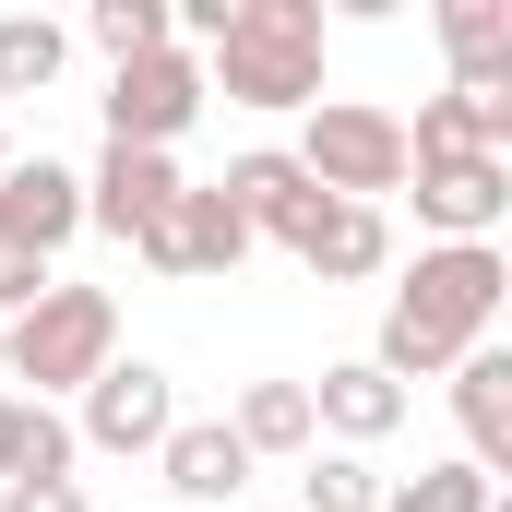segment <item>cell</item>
Instances as JSON below:
<instances>
[{
	"label": "cell",
	"mask_w": 512,
	"mask_h": 512,
	"mask_svg": "<svg viewBox=\"0 0 512 512\" xmlns=\"http://www.w3.org/2000/svg\"><path fill=\"white\" fill-rule=\"evenodd\" d=\"M501 310H512L501 239H477V251H417V274L393 286V310H382L370 370H382L393 393H405V382H441L453 358H477V346L501 334Z\"/></svg>",
	"instance_id": "obj_1"
},
{
	"label": "cell",
	"mask_w": 512,
	"mask_h": 512,
	"mask_svg": "<svg viewBox=\"0 0 512 512\" xmlns=\"http://www.w3.org/2000/svg\"><path fill=\"white\" fill-rule=\"evenodd\" d=\"M203 96L262 108V120L322 108V0H239L203 48Z\"/></svg>",
	"instance_id": "obj_2"
},
{
	"label": "cell",
	"mask_w": 512,
	"mask_h": 512,
	"mask_svg": "<svg viewBox=\"0 0 512 512\" xmlns=\"http://www.w3.org/2000/svg\"><path fill=\"white\" fill-rule=\"evenodd\" d=\"M108 358H120V298L108 286H72V274H48V298L24 322H0V382H24V405L84 393Z\"/></svg>",
	"instance_id": "obj_3"
},
{
	"label": "cell",
	"mask_w": 512,
	"mask_h": 512,
	"mask_svg": "<svg viewBox=\"0 0 512 512\" xmlns=\"http://www.w3.org/2000/svg\"><path fill=\"white\" fill-rule=\"evenodd\" d=\"M286 155L310 167L322 203H393V191H405V120L370 108V96H322V108H298V143H286Z\"/></svg>",
	"instance_id": "obj_4"
},
{
	"label": "cell",
	"mask_w": 512,
	"mask_h": 512,
	"mask_svg": "<svg viewBox=\"0 0 512 512\" xmlns=\"http://www.w3.org/2000/svg\"><path fill=\"white\" fill-rule=\"evenodd\" d=\"M143 274H167V286H227L239 262H251V227H239V203L215 191V179H179V203L131 239Z\"/></svg>",
	"instance_id": "obj_5"
},
{
	"label": "cell",
	"mask_w": 512,
	"mask_h": 512,
	"mask_svg": "<svg viewBox=\"0 0 512 512\" xmlns=\"http://www.w3.org/2000/svg\"><path fill=\"white\" fill-rule=\"evenodd\" d=\"M203 120V60L191 48H143L108 72V143H143V155H179V131Z\"/></svg>",
	"instance_id": "obj_6"
},
{
	"label": "cell",
	"mask_w": 512,
	"mask_h": 512,
	"mask_svg": "<svg viewBox=\"0 0 512 512\" xmlns=\"http://www.w3.org/2000/svg\"><path fill=\"white\" fill-rule=\"evenodd\" d=\"M405 191H417L429 251H477L512 215V155H429V167H405Z\"/></svg>",
	"instance_id": "obj_7"
},
{
	"label": "cell",
	"mask_w": 512,
	"mask_h": 512,
	"mask_svg": "<svg viewBox=\"0 0 512 512\" xmlns=\"http://www.w3.org/2000/svg\"><path fill=\"white\" fill-rule=\"evenodd\" d=\"M179 429V382L155 358H108L84 382V417H72V453H155Z\"/></svg>",
	"instance_id": "obj_8"
},
{
	"label": "cell",
	"mask_w": 512,
	"mask_h": 512,
	"mask_svg": "<svg viewBox=\"0 0 512 512\" xmlns=\"http://www.w3.org/2000/svg\"><path fill=\"white\" fill-rule=\"evenodd\" d=\"M72 239H84V167H60V155H12V167H0V251H24V262L60 274Z\"/></svg>",
	"instance_id": "obj_9"
},
{
	"label": "cell",
	"mask_w": 512,
	"mask_h": 512,
	"mask_svg": "<svg viewBox=\"0 0 512 512\" xmlns=\"http://www.w3.org/2000/svg\"><path fill=\"white\" fill-rule=\"evenodd\" d=\"M167 203H179V155H143V143H108V155H96V167H84V227H96V239H143V227H155V215H167Z\"/></svg>",
	"instance_id": "obj_10"
},
{
	"label": "cell",
	"mask_w": 512,
	"mask_h": 512,
	"mask_svg": "<svg viewBox=\"0 0 512 512\" xmlns=\"http://www.w3.org/2000/svg\"><path fill=\"white\" fill-rule=\"evenodd\" d=\"M155 477H167V501H179V512H227L239 489H251V453H239L227 417H179V429L155 441Z\"/></svg>",
	"instance_id": "obj_11"
},
{
	"label": "cell",
	"mask_w": 512,
	"mask_h": 512,
	"mask_svg": "<svg viewBox=\"0 0 512 512\" xmlns=\"http://www.w3.org/2000/svg\"><path fill=\"white\" fill-rule=\"evenodd\" d=\"M215 191L239 203V227H251V239H274V251H298V239H310V215H322V191H310V167H298L286 143L239 155V167H227Z\"/></svg>",
	"instance_id": "obj_12"
},
{
	"label": "cell",
	"mask_w": 512,
	"mask_h": 512,
	"mask_svg": "<svg viewBox=\"0 0 512 512\" xmlns=\"http://www.w3.org/2000/svg\"><path fill=\"white\" fill-rule=\"evenodd\" d=\"M429 36L465 96H512V0H429Z\"/></svg>",
	"instance_id": "obj_13"
},
{
	"label": "cell",
	"mask_w": 512,
	"mask_h": 512,
	"mask_svg": "<svg viewBox=\"0 0 512 512\" xmlns=\"http://www.w3.org/2000/svg\"><path fill=\"white\" fill-rule=\"evenodd\" d=\"M382 262H393V215L382 203H322L310 239H298V274L310 286H370Z\"/></svg>",
	"instance_id": "obj_14"
},
{
	"label": "cell",
	"mask_w": 512,
	"mask_h": 512,
	"mask_svg": "<svg viewBox=\"0 0 512 512\" xmlns=\"http://www.w3.org/2000/svg\"><path fill=\"white\" fill-rule=\"evenodd\" d=\"M310 429H334V453H370V441L405 429V393H393L370 358H334V370L310 382Z\"/></svg>",
	"instance_id": "obj_15"
},
{
	"label": "cell",
	"mask_w": 512,
	"mask_h": 512,
	"mask_svg": "<svg viewBox=\"0 0 512 512\" xmlns=\"http://www.w3.org/2000/svg\"><path fill=\"white\" fill-rule=\"evenodd\" d=\"M429 155H512V96H465V84H441V96L405 120V167H429Z\"/></svg>",
	"instance_id": "obj_16"
},
{
	"label": "cell",
	"mask_w": 512,
	"mask_h": 512,
	"mask_svg": "<svg viewBox=\"0 0 512 512\" xmlns=\"http://www.w3.org/2000/svg\"><path fill=\"white\" fill-rule=\"evenodd\" d=\"M441 382H453V417H465V465L501 477V465H512V358L477 346V358H453Z\"/></svg>",
	"instance_id": "obj_17"
},
{
	"label": "cell",
	"mask_w": 512,
	"mask_h": 512,
	"mask_svg": "<svg viewBox=\"0 0 512 512\" xmlns=\"http://www.w3.org/2000/svg\"><path fill=\"white\" fill-rule=\"evenodd\" d=\"M227 429H239L251 465H298V453H322V429H310V382H251L239 405H227Z\"/></svg>",
	"instance_id": "obj_18"
},
{
	"label": "cell",
	"mask_w": 512,
	"mask_h": 512,
	"mask_svg": "<svg viewBox=\"0 0 512 512\" xmlns=\"http://www.w3.org/2000/svg\"><path fill=\"white\" fill-rule=\"evenodd\" d=\"M12 477H72V417H60V405L0 393V489H12Z\"/></svg>",
	"instance_id": "obj_19"
},
{
	"label": "cell",
	"mask_w": 512,
	"mask_h": 512,
	"mask_svg": "<svg viewBox=\"0 0 512 512\" xmlns=\"http://www.w3.org/2000/svg\"><path fill=\"white\" fill-rule=\"evenodd\" d=\"M72 72V36L48 12H0V96H48Z\"/></svg>",
	"instance_id": "obj_20"
},
{
	"label": "cell",
	"mask_w": 512,
	"mask_h": 512,
	"mask_svg": "<svg viewBox=\"0 0 512 512\" xmlns=\"http://www.w3.org/2000/svg\"><path fill=\"white\" fill-rule=\"evenodd\" d=\"M286 512H382L370 453H298V501H286Z\"/></svg>",
	"instance_id": "obj_21"
},
{
	"label": "cell",
	"mask_w": 512,
	"mask_h": 512,
	"mask_svg": "<svg viewBox=\"0 0 512 512\" xmlns=\"http://www.w3.org/2000/svg\"><path fill=\"white\" fill-rule=\"evenodd\" d=\"M382 512H501V501H489V477L453 453V465H417V477H393Z\"/></svg>",
	"instance_id": "obj_22"
},
{
	"label": "cell",
	"mask_w": 512,
	"mask_h": 512,
	"mask_svg": "<svg viewBox=\"0 0 512 512\" xmlns=\"http://www.w3.org/2000/svg\"><path fill=\"white\" fill-rule=\"evenodd\" d=\"M84 36L108 48V72L143 60V48H179V36H167V0H96V12H84Z\"/></svg>",
	"instance_id": "obj_23"
},
{
	"label": "cell",
	"mask_w": 512,
	"mask_h": 512,
	"mask_svg": "<svg viewBox=\"0 0 512 512\" xmlns=\"http://www.w3.org/2000/svg\"><path fill=\"white\" fill-rule=\"evenodd\" d=\"M0 512H96V501H84V477H12Z\"/></svg>",
	"instance_id": "obj_24"
},
{
	"label": "cell",
	"mask_w": 512,
	"mask_h": 512,
	"mask_svg": "<svg viewBox=\"0 0 512 512\" xmlns=\"http://www.w3.org/2000/svg\"><path fill=\"white\" fill-rule=\"evenodd\" d=\"M48 298V262H24V251H0V322H24Z\"/></svg>",
	"instance_id": "obj_25"
},
{
	"label": "cell",
	"mask_w": 512,
	"mask_h": 512,
	"mask_svg": "<svg viewBox=\"0 0 512 512\" xmlns=\"http://www.w3.org/2000/svg\"><path fill=\"white\" fill-rule=\"evenodd\" d=\"M0 167H12V131H0Z\"/></svg>",
	"instance_id": "obj_26"
}]
</instances>
